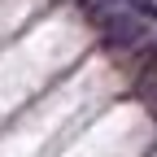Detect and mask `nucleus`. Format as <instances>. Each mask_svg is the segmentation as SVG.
Instances as JSON below:
<instances>
[{"instance_id":"obj_1","label":"nucleus","mask_w":157,"mask_h":157,"mask_svg":"<svg viewBox=\"0 0 157 157\" xmlns=\"http://www.w3.org/2000/svg\"><path fill=\"white\" fill-rule=\"evenodd\" d=\"M131 17H140V22H148V17H157V5H153V0H127V5H122Z\"/></svg>"}]
</instances>
